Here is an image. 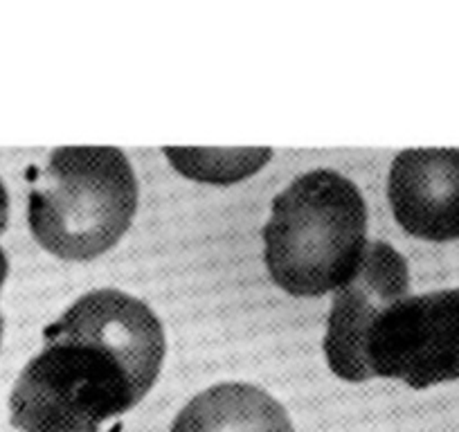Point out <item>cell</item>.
<instances>
[{
	"label": "cell",
	"mask_w": 459,
	"mask_h": 432,
	"mask_svg": "<svg viewBox=\"0 0 459 432\" xmlns=\"http://www.w3.org/2000/svg\"><path fill=\"white\" fill-rule=\"evenodd\" d=\"M262 237L273 281L295 298H320L359 271L368 248V205L356 183L338 171H308L273 198Z\"/></svg>",
	"instance_id": "6da1fadb"
},
{
	"label": "cell",
	"mask_w": 459,
	"mask_h": 432,
	"mask_svg": "<svg viewBox=\"0 0 459 432\" xmlns=\"http://www.w3.org/2000/svg\"><path fill=\"white\" fill-rule=\"evenodd\" d=\"M30 185V232L48 253L70 262L108 253L138 210L134 167L115 147L55 149Z\"/></svg>",
	"instance_id": "7a4b0ae2"
},
{
	"label": "cell",
	"mask_w": 459,
	"mask_h": 432,
	"mask_svg": "<svg viewBox=\"0 0 459 432\" xmlns=\"http://www.w3.org/2000/svg\"><path fill=\"white\" fill-rule=\"evenodd\" d=\"M149 390L101 342L50 324L41 354L25 365L12 390V426L21 432H101Z\"/></svg>",
	"instance_id": "3957f363"
},
{
	"label": "cell",
	"mask_w": 459,
	"mask_h": 432,
	"mask_svg": "<svg viewBox=\"0 0 459 432\" xmlns=\"http://www.w3.org/2000/svg\"><path fill=\"white\" fill-rule=\"evenodd\" d=\"M365 374L399 378L412 390L459 378V289L405 295L374 320Z\"/></svg>",
	"instance_id": "277c9868"
},
{
	"label": "cell",
	"mask_w": 459,
	"mask_h": 432,
	"mask_svg": "<svg viewBox=\"0 0 459 432\" xmlns=\"http://www.w3.org/2000/svg\"><path fill=\"white\" fill-rule=\"evenodd\" d=\"M408 293L410 272L401 253L383 241L368 244L356 275L333 290V304L326 317L322 347L335 376L350 383L368 381L363 354L369 329L392 302Z\"/></svg>",
	"instance_id": "5b68a950"
},
{
	"label": "cell",
	"mask_w": 459,
	"mask_h": 432,
	"mask_svg": "<svg viewBox=\"0 0 459 432\" xmlns=\"http://www.w3.org/2000/svg\"><path fill=\"white\" fill-rule=\"evenodd\" d=\"M387 198L399 226L426 241L459 239V149H405L394 158Z\"/></svg>",
	"instance_id": "8992f818"
},
{
	"label": "cell",
	"mask_w": 459,
	"mask_h": 432,
	"mask_svg": "<svg viewBox=\"0 0 459 432\" xmlns=\"http://www.w3.org/2000/svg\"><path fill=\"white\" fill-rule=\"evenodd\" d=\"M56 329L101 342L125 360L147 385L153 387L165 360V332L156 313L143 299L115 289L82 295L64 315L52 322Z\"/></svg>",
	"instance_id": "52a82bcc"
},
{
	"label": "cell",
	"mask_w": 459,
	"mask_h": 432,
	"mask_svg": "<svg viewBox=\"0 0 459 432\" xmlns=\"http://www.w3.org/2000/svg\"><path fill=\"white\" fill-rule=\"evenodd\" d=\"M171 432H295L280 401L246 383H221L194 396Z\"/></svg>",
	"instance_id": "ba28073f"
},
{
	"label": "cell",
	"mask_w": 459,
	"mask_h": 432,
	"mask_svg": "<svg viewBox=\"0 0 459 432\" xmlns=\"http://www.w3.org/2000/svg\"><path fill=\"white\" fill-rule=\"evenodd\" d=\"M7 221H10V196H7V189L0 180V230H7Z\"/></svg>",
	"instance_id": "9c48e42d"
},
{
	"label": "cell",
	"mask_w": 459,
	"mask_h": 432,
	"mask_svg": "<svg viewBox=\"0 0 459 432\" xmlns=\"http://www.w3.org/2000/svg\"><path fill=\"white\" fill-rule=\"evenodd\" d=\"M0 235H3V230H0ZM7 271H10V262H7L5 250H3V246H0V289H3V284H5Z\"/></svg>",
	"instance_id": "30bf717a"
},
{
	"label": "cell",
	"mask_w": 459,
	"mask_h": 432,
	"mask_svg": "<svg viewBox=\"0 0 459 432\" xmlns=\"http://www.w3.org/2000/svg\"><path fill=\"white\" fill-rule=\"evenodd\" d=\"M3 329H5V320H3V315H0V338H3Z\"/></svg>",
	"instance_id": "8fae6325"
}]
</instances>
